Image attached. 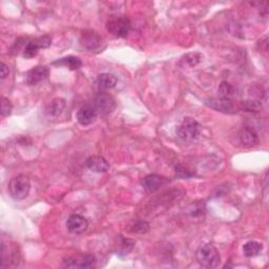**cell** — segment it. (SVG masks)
Wrapping results in <instances>:
<instances>
[{"label":"cell","instance_id":"obj_27","mask_svg":"<svg viewBox=\"0 0 269 269\" xmlns=\"http://www.w3.org/2000/svg\"><path fill=\"white\" fill-rule=\"evenodd\" d=\"M9 74H10V70L7 64L5 62L0 63V77H2V79L7 78L9 76Z\"/></svg>","mask_w":269,"mask_h":269},{"label":"cell","instance_id":"obj_5","mask_svg":"<svg viewBox=\"0 0 269 269\" xmlns=\"http://www.w3.org/2000/svg\"><path fill=\"white\" fill-rule=\"evenodd\" d=\"M93 106L97 115L106 116L115 110L116 101L111 95L100 93L99 95L96 96Z\"/></svg>","mask_w":269,"mask_h":269},{"label":"cell","instance_id":"obj_25","mask_svg":"<svg viewBox=\"0 0 269 269\" xmlns=\"http://www.w3.org/2000/svg\"><path fill=\"white\" fill-rule=\"evenodd\" d=\"M176 174L179 178H190L193 175V173L181 165L176 166Z\"/></svg>","mask_w":269,"mask_h":269},{"label":"cell","instance_id":"obj_13","mask_svg":"<svg viewBox=\"0 0 269 269\" xmlns=\"http://www.w3.org/2000/svg\"><path fill=\"white\" fill-rule=\"evenodd\" d=\"M96 117H97V113L94 109V106H92V105L81 106L77 112V115H76L77 121L83 126L92 124L95 121Z\"/></svg>","mask_w":269,"mask_h":269},{"label":"cell","instance_id":"obj_7","mask_svg":"<svg viewBox=\"0 0 269 269\" xmlns=\"http://www.w3.org/2000/svg\"><path fill=\"white\" fill-rule=\"evenodd\" d=\"M80 44L83 48L91 52H97L100 49L102 50L103 38L95 32H85L81 36Z\"/></svg>","mask_w":269,"mask_h":269},{"label":"cell","instance_id":"obj_12","mask_svg":"<svg viewBox=\"0 0 269 269\" xmlns=\"http://www.w3.org/2000/svg\"><path fill=\"white\" fill-rule=\"evenodd\" d=\"M87 167L94 173H106L111 168L107 160L101 156H91L85 161Z\"/></svg>","mask_w":269,"mask_h":269},{"label":"cell","instance_id":"obj_10","mask_svg":"<svg viewBox=\"0 0 269 269\" xmlns=\"http://www.w3.org/2000/svg\"><path fill=\"white\" fill-rule=\"evenodd\" d=\"M67 227L70 232L75 234L83 233L89 227V221L81 214H71L67 221Z\"/></svg>","mask_w":269,"mask_h":269},{"label":"cell","instance_id":"obj_22","mask_svg":"<svg viewBox=\"0 0 269 269\" xmlns=\"http://www.w3.org/2000/svg\"><path fill=\"white\" fill-rule=\"evenodd\" d=\"M219 94L221 96V98H230L233 95L232 85L229 84L228 82L223 81L219 87Z\"/></svg>","mask_w":269,"mask_h":269},{"label":"cell","instance_id":"obj_3","mask_svg":"<svg viewBox=\"0 0 269 269\" xmlns=\"http://www.w3.org/2000/svg\"><path fill=\"white\" fill-rule=\"evenodd\" d=\"M200 133H201V125L197 120H195L191 117H186L185 119L182 121L177 131L179 138L183 140L184 142L188 143L195 142L200 137Z\"/></svg>","mask_w":269,"mask_h":269},{"label":"cell","instance_id":"obj_9","mask_svg":"<svg viewBox=\"0 0 269 269\" xmlns=\"http://www.w3.org/2000/svg\"><path fill=\"white\" fill-rule=\"evenodd\" d=\"M167 183H169V180L163 176L152 174V175H147L145 176L142 181L141 184L143 188L148 191V192H154L160 189L162 186L166 185Z\"/></svg>","mask_w":269,"mask_h":269},{"label":"cell","instance_id":"obj_1","mask_svg":"<svg viewBox=\"0 0 269 269\" xmlns=\"http://www.w3.org/2000/svg\"><path fill=\"white\" fill-rule=\"evenodd\" d=\"M196 255L199 264L205 268H216L221 262V256L218 249L210 243L200 246Z\"/></svg>","mask_w":269,"mask_h":269},{"label":"cell","instance_id":"obj_4","mask_svg":"<svg viewBox=\"0 0 269 269\" xmlns=\"http://www.w3.org/2000/svg\"><path fill=\"white\" fill-rule=\"evenodd\" d=\"M106 30L115 37L124 38L130 33L131 21L124 16L114 17L106 23Z\"/></svg>","mask_w":269,"mask_h":269},{"label":"cell","instance_id":"obj_26","mask_svg":"<svg viewBox=\"0 0 269 269\" xmlns=\"http://www.w3.org/2000/svg\"><path fill=\"white\" fill-rule=\"evenodd\" d=\"M36 40L38 42V46L40 49H48L52 45V38L48 35L39 37Z\"/></svg>","mask_w":269,"mask_h":269},{"label":"cell","instance_id":"obj_6","mask_svg":"<svg viewBox=\"0 0 269 269\" xmlns=\"http://www.w3.org/2000/svg\"><path fill=\"white\" fill-rule=\"evenodd\" d=\"M96 257L92 254H82L79 256H69L63 260V266L67 268L89 269L96 266Z\"/></svg>","mask_w":269,"mask_h":269},{"label":"cell","instance_id":"obj_16","mask_svg":"<svg viewBox=\"0 0 269 269\" xmlns=\"http://www.w3.org/2000/svg\"><path fill=\"white\" fill-rule=\"evenodd\" d=\"M53 64H55V66H63V67H68L70 70L72 71H76L79 70L82 67V61L75 56H68L61 58L57 61H54Z\"/></svg>","mask_w":269,"mask_h":269},{"label":"cell","instance_id":"obj_8","mask_svg":"<svg viewBox=\"0 0 269 269\" xmlns=\"http://www.w3.org/2000/svg\"><path fill=\"white\" fill-rule=\"evenodd\" d=\"M205 104L210 109L224 114H234L236 112L235 105L229 98H212L205 101Z\"/></svg>","mask_w":269,"mask_h":269},{"label":"cell","instance_id":"obj_17","mask_svg":"<svg viewBox=\"0 0 269 269\" xmlns=\"http://www.w3.org/2000/svg\"><path fill=\"white\" fill-rule=\"evenodd\" d=\"M117 81H118L117 78L113 74H110V73L100 74L98 76V79H97V83H98L99 87L103 90H109V89L115 88Z\"/></svg>","mask_w":269,"mask_h":269},{"label":"cell","instance_id":"obj_23","mask_svg":"<svg viewBox=\"0 0 269 269\" xmlns=\"http://www.w3.org/2000/svg\"><path fill=\"white\" fill-rule=\"evenodd\" d=\"M149 230V224L144 221H138L132 226V231L136 233H146Z\"/></svg>","mask_w":269,"mask_h":269},{"label":"cell","instance_id":"obj_19","mask_svg":"<svg viewBox=\"0 0 269 269\" xmlns=\"http://www.w3.org/2000/svg\"><path fill=\"white\" fill-rule=\"evenodd\" d=\"M262 249H263L262 244L256 241H249L246 244H244L243 246V252L246 256H248V257L256 256L262 251Z\"/></svg>","mask_w":269,"mask_h":269},{"label":"cell","instance_id":"obj_21","mask_svg":"<svg viewBox=\"0 0 269 269\" xmlns=\"http://www.w3.org/2000/svg\"><path fill=\"white\" fill-rule=\"evenodd\" d=\"M39 49L40 48L38 46V42H37L36 39L29 41L28 44L26 45L25 49H24V57L25 58H28V59L34 58L37 55V54H38Z\"/></svg>","mask_w":269,"mask_h":269},{"label":"cell","instance_id":"obj_11","mask_svg":"<svg viewBox=\"0 0 269 269\" xmlns=\"http://www.w3.org/2000/svg\"><path fill=\"white\" fill-rule=\"evenodd\" d=\"M50 75V69L46 66H38L27 74V83L29 85H36L41 81L46 80Z\"/></svg>","mask_w":269,"mask_h":269},{"label":"cell","instance_id":"obj_14","mask_svg":"<svg viewBox=\"0 0 269 269\" xmlns=\"http://www.w3.org/2000/svg\"><path fill=\"white\" fill-rule=\"evenodd\" d=\"M239 138L244 147H252L259 144V137L252 128L249 127H243L239 133Z\"/></svg>","mask_w":269,"mask_h":269},{"label":"cell","instance_id":"obj_24","mask_svg":"<svg viewBox=\"0 0 269 269\" xmlns=\"http://www.w3.org/2000/svg\"><path fill=\"white\" fill-rule=\"evenodd\" d=\"M12 111H13L12 103H11V101L9 99H7L4 97V98L2 99V116L7 117V116L11 115Z\"/></svg>","mask_w":269,"mask_h":269},{"label":"cell","instance_id":"obj_18","mask_svg":"<svg viewBox=\"0 0 269 269\" xmlns=\"http://www.w3.org/2000/svg\"><path fill=\"white\" fill-rule=\"evenodd\" d=\"M239 106L242 111L248 112V113H259L263 110L262 102L260 100H255V99L242 100Z\"/></svg>","mask_w":269,"mask_h":269},{"label":"cell","instance_id":"obj_20","mask_svg":"<svg viewBox=\"0 0 269 269\" xmlns=\"http://www.w3.org/2000/svg\"><path fill=\"white\" fill-rule=\"evenodd\" d=\"M203 60V55L200 53H188L181 59V63L183 66H187L189 68H193Z\"/></svg>","mask_w":269,"mask_h":269},{"label":"cell","instance_id":"obj_15","mask_svg":"<svg viewBox=\"0 0 269 269\" xmlns=\"http://www.w3.org/2000/svg\"><path fill=\"white\" fill-rule=\"evenodd\" d=\"M66 106H67L66 100L62 99V98H56V99L52 100L51 103L49 104L48 109H47V113L49 116L58 117L63 113L64 110H66Z\"/></svg>","mask_w":269,"mask_h":269},{"label":"cell","instance_id":"obj_2","mask_svg":"<svg viewBox=\"0 0 269 269\" xmlns=\"http://www.w3.org/2000/svg\"><path fill=\"white\" fill-rule=\"evenodd\" d=\"M9 193L14 200H25L31 190L30 179L25 175H18L10 180L8 185Z\"/></svg>","mask_w":269,"mask_h":269}]
</instances>
